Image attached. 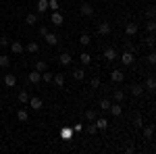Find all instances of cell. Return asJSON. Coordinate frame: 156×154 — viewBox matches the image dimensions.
I'll return each mask as SVG.
<instances>
[{"label": "cell", "mask_w": 156, "mask_h": 154, "mask_svg": "<svg viewBox=\"0 0 156 154\" xmlns=\"http://www.w3.org/2000/svg\"><path fill=\"white\" fill-rule=\"evenodd\" d=\"M121 63H123V65H127V67L135 63V56H133V52H131V50H125V52L121 54Z\"/></svg>", "instance_id": "6da1fadb"}, {"label": "cell", "mask_w": 156, "mask_h": 154, "mask_svg": "<svg viewBox=\"0 0 156 154\" xmlns=\"http://www.w3.org/2000/svg\"><path fill=\"white\" fill-rule=\"evenodd\" d=\"M110 31H112V25L108 23V21H102V23L98 25V34L100 36H108Z\"/></svg>", "instance_id": "7a4b0ae2"}, {"label": "cell", "mask_w": 156, "mask_h": 154, "mask_svg": "<svg viewBox=\"0 0 156 154\" xmlns=\"http://www.w3.org/2000/svg\"><path fill=\"white\" fill-rule=\"evenodd\" d=\"M27 102H29V106L34 108V110H40V108L44 106V102H42V98H29V100H27Z\"/></svg>", "instance_id": "3957f363"}, {"label": "cell", "mask_w": 156, "mask_h": 154, "mask_svg": "<svg viewBox=\"0 0 156 154\" xmlns=\"http://www.w3.org/2000/svg\"><path fill=\"white\" fill-rule=\"evenodd\" d=\"M11 52H12V54H21V52H25L23 44H21V42H17V40L11 42Z\"/></svg>", "instance_id": "277c9868"}, {"label": "cell", "mask_w": 156, "mask_h": 154, "mask_svg": "<svg viewBox=\"0 0 156 154\" xmlns=\"http://www.w3.org/2000/svg\"><path fill=\"white\" fill-rule=\"evenodd\" d=\"M81 15H85V17H92V15H94V6H92L90 2H83V4H81Z\"/></svg>", "instance_id": "5b68a950"}, {"label": "cell", "mask_w": 156, "mask_h": 154, "mask_svg": "<svg viewBox=\"0 0 156 154\" xmlns=\"http://www.w3.org/2000/svg\"><path fill=\"white\" fill-rule=\"evenodd\" d=\"M125 34H127L129 38H133L135 34H137V23H127L125 25Z\"/></svg>", "instance_id": "8992f818"}, {"label": "cell", "mask_w": 156, "mask_h": 154, "mask_svg": "<svg viewBox=\"0 0 156 154\" xmlns=\"http://www.w3.org/2000/svg\"><path fill=\"white\" fill-rule=\"evenodd\" d=\"M110 79H112L115 83H121L123 79H125V75H123V71H119V69H115V71L110 73Z\"/></svg>", "instance_id": "52a82bcc"}, {"label": "cell", "mask_w": 156, "mask_h": 154, "mask_svg": "<svg viewBox=\"0 0 156 154\" xmlns=\"http://www.w3.org/2000/svg\"><path fill=\"white\" fill-rule=\"evenodd\" d=\"M129 92H131L133 96H142L144 94V85H142V83H133L131 88H129Z\"/></svg>", "instance_id": "ba28073f"}, {"label": "cell", "mask_w": 156, "mask_h": 154, "mask_svg": "<svg viewBox=\"0 0 156 154\" xmlns=\"http://www.w3.org/2000/svg\"><path fill=\"white\" fill-rule=\"evenodd\" d=\"M27 79H29L31 83H40V81H42V73H40V71H31L29 75H27Z\"/></svg>", "instance_id": "9c48e42d"}, {"label": "cell", "mask_w": 156, "mask_h": 154, "mask_svg": "<svg viewBox=\"0 0 156 154\" xmlns=\"http://www.w3.org/2000/svg\"><path fill=\"white\" fill-rule=\"evenodd\" d=\"M104 56H106V60L112 63V60H117L119 54H117V50H115V48H108V50H104Z\"/></svg>", "instance_id": "30bf717a"}, {"label": "cell", "mask_w": 156, "mask_h": 154, "mask_svg": "<svg viewBox=\"0 0 156 154\" xmlns=\"http://www.w3.org/2000/svg\"><path fill=\"white\" fill-rule=\"evenodd\" d=\"M58 60H60V65H65V67H67V65H71L73 56H71V54H69V52H62V54H60V56H58Z\"/></svg>", "instance_id": "8fae6325"}, {"label": "cell", "mask_w": 156, "mask_h": 154, "mask_svg": "<svg viewBox=\"0 0 156 154\" xmlns=\"http://www.w3.org/2000/svg\"><path fill=\"white\" fill-rule=\"evenodd\" d=\"M108 110H110V115H112V117H121V115H123L121 104H110V108H108Z\"/></svg>", "instance_id": "7c38bea8"}, {"label": "cell", "mask_w": 156, "mask_h": 154, "mask_svg": "<svg viewBox=\"0 0 156 154\" xmlns=\"http://www.w3.org/2000/svg\"><path fill=\"white\" fill-rule=\"evenodd\" d=\"M4 83H6L9 88H15V83H17V77H15L12 73H6V75H4Z\"/></svg>", "instance_id": "4fadbf2b"}, {"label": "cell", "mask_w": 156, "mask_h": 154, "mask_svg": "<svg viewBox=\"0 0 156 154\" xmlns=\"http://www.w3.org/2000/svg\"><path fill=\"white\" fill-rule=\"evenodd\" d=\"M52 81L62 88V85H65V73H56V75H52Z\"/></svg>", "instance_id": "5bb4252c"}, {"label": "cell", "mask_w": 156, "mask_h": 154, "mask_svg": "<svg viewBox=\"0 0 156 154\" xmlns=\"http://www.w3.org/2000/svg\"><path fill=\"white\" fill-rule=\"evenodd\" d=\"M25 48V52H29V54H36L37 50H40V46H37L36 42H29V44H27V46H23Z\"/></svg>", "instance_id": "9a60e30c"}, {"label": "cell", "mask_w": 156, "mask_h": 154, "mask_svg": "<svg viewBox=\"0 0 156 154\" xmlns=\"http://www.w3.org/2000/svg\"><path fill=\"white\" fill-rule=\"evenodd\" d=\"M62 21H65V19H62V15H60L58 11L52 13V23H54V25H58V27H60V25H62Z\"/></svg>", "instance_id": "2e32d148"}, {"label": "cell", "mask_w": 156, "mask_h": 154, "mask_svg": "<svg viewBox=\"0 0 156 154\" xmlns=\"http://www.w3.org/2000/svg\"><path fill=\"white\" fill-rule=\"evenodd\" d=\"M46 9H48V0H37L36 11L37 13H46Z\"/></svg>", "instance_id": "e0dca14e"}, {"label": "cell", "mask_w": 156, "mask_h": 154, "mask_svg": "<svg viewBox=\"0 0 156 154\" xmlns=\"http://www.w3.org/2000/svg\"><path fill=\"white\" fill-rule=\"evenodd\" d=\"M25 23H27V25H36V23H37V15H36V13H27Z\"/></svg>", "instance_id": "ac0fdd59"}, {"label": "cell", "mask_w": 156, "mask_h": 154, "mask_svg": "<svg viewBox=\"0 0 156 154\" xmlns=\"http://www.w3.org/2000/svg\"><path fill=\"white\" fill-rule=\"evenodd\" d=\"M44 40L48 42L50 46H56V42H58V38L54 36V34H50V31H48V34H46V36H44Z\"/></svg>", "instance_id": "d6986e66"}, {"label": "cell", "mask_w": 156, "mask_h": 154, "mask_svg": "<svg viewBox=\"0 0 156 154\" xmlns=\"http://www.w3.org/2000/svg\"><path fill=\"white\" fill-rule=\"evenodd\" d=\"M85 119H87V121H96L98 113L94 110V108H87V110H85Z\"/></svg>", "instance_id": "ffe728a7"}, {"label": "cell", "mask_w": 156, "mask_h": 154, "mask_svg": "<svg viewBox=\"0 0 156 154\" xmlns=\"http://www.w3.org/2000/svg\"><path fill=\"white\" fill-rule=\"evenodd\" d=\"M60 138L69 142V140H71V138H73V129H69V127H65V129L60 131Z\"/></svg>", "instance_id": "44dd1931"}, {"label": "cell", "mask_w": 156, "mask_h": 154, "mask_svg": "<svg viewBox=\"0 0 156 154\" xmlns=\"http://www.w3.org/2000/svg\"><path fill=\"white\" fill-rule=\"evenodd\" d=\"M94 123H96L98 129H108V119H96Z\"/></svg>", "instance_id": "7402d4cb"}, {"label": "cell", "mask_w": 156, "mask_h": 154, "mask_svg": "<svg viewBox=\"0 0 156 154\" xmlns=\"http://www.w3.org/2000/svg\"><path fill=\"white\" fill-rule=\"evenodd\" d=\"M83 77H85V71H83V69H75V71H73V79H77V81H81Z\"/></svg>", "instance_id": "603a6c76"}, {"label": "cell", "mask_w": 156, "mask_h": 154, "mask_svg": "<svg viewBox=\"0 0 156 154\" xmlns=\"http://www.w3.org/2000/svg\"><path fill=\"white\" fill-rule=\"evenodd\" d=\"M17 119H19V123H27V110L21 108V110L17 113Z\"/></svg>", "instance_id": "cb8c5ba5"}, {"label": "cell", "mask_w": 156, "mask_h": 154, "mask_svg": "<svg viewBox=\"0 0 156 154\" xmlns=\"http://www.w3.org/2000/svg\"><path fill=\"white\" fill-rule=\"evenodd\" d=\"M46 69H48V63H46V60H37L36 63V71H46Z\"/></svg>", "instance_id": "d4e9b609"}, {"label": "cell", "mask_w": 156, "mask_h": 154, "mask_svg": "<svg viewBox=\"0 0 156 154\" xmlns=\"http://www.w3.org/2000/svg\"><path fill=\"white\" fill-rule=\"evenodd\" d=\"M144 138H146V140H152V138H154V127H152V125L144 129Z\"/></svg>", "instance_id": "484cf974"}, {"label": "cell", "mask_w": 156, "mask_h": 154, "mask_svg": "<svg viewBox=\"0 0 156 154\" xmlns=\"http://www.w3.org/2000/svg\"><path fill=\"white\" fill-rule=\"evenodd\" d=\"M133 125H135V127H144V119H142V115H140V113L133 117Z\"/></svg>", "instance_id": "4316f807"}, {"label": "cell", "mask_w": 156, "mask_h": 154, "mask_svg": "<svg viewBox=\"0 0 156 154\" xmlns=\"http://www.w3.org/2000/svg\"><path fill=\"white\" fill-rule=\"evenodd\" d=\"M79 60H81L83 65H90V63H92V56H90L87 52H81V54H79Z\"/></svg>", "instance_id": "83f0119b"}, {"label": "cell", "mask_w": 156, "mask_h": 154, "mask_svg": "<svg viewBox=\"0 0 156 154\" xmlns=\"http://www.w3.org/2000/svg\"><path fill=\"white\" fill-rule=\"evenodd\" d=\"M112 98H115L117 102H121V100L125 98V92H123V90H115V92H112Z\"/></svg>", "instance_id": "f1b7e54d"}, {"label": "cell", "mask_w": 156, "mask_h": 154, "mask_svg": "<svg viewBox=\"0 0 156 154\" xmlns=\"http://www.w3.org/2000/svg\"><path fill=\"white\" fill-rule=\"evenodd\" d=\"M146 90H156V79H154V77H148V81H146Z\"/></svg>", "instance_id": "f546056e"}, {"label": "cell", "mask_w": 156, "mask_h": 154, "mask_svg": "<svg viewBox=\"0 0 156 154\" xmlns=\"http://www.w3.org/2000/svg\"><path fill=\"white\" fill-rule=\"evenodd\" d=\"M110 104H112V102H110L108 98H102V100H100V108H102V110H108Z\"/></svg>", "instance_id": "4dcf8cb0"}, {"label": "cell", "mask_w": 156, "mask_h": 154, "mask_svg": "<svg viewBox=\"0 0 156 154\" xmlns=\"http://www.w3.org/2000/svg\"><path fill=\"white\" fill-rule=\"evenodd\" d=\"M9 65H11V56H4V54H2V56H0V67L4 69V67H9Z\"/></svg>", "instance_id": "1f68e13d"}, {"label": "cell", "mask_w": 156, "mask_h": 154, "mask_svg": "<svg viewBox=\"0 0 156 154\" xmlns=\"http://www.w3.org/2000/svg\"><path fill=\"white\" fill-rule=\"evenodd\" d=\"M79 42H81L83 46H87V44L92 42V38H90V34H81V38H79Z\"/></svg>", "instance_id": "d6a6232c"}, {"label": "cell", "mask_w": 156, "mask_h": 154, "mask_svg": "<svg viewBox=\"0 0 156 154\" xmlns=\"http://www.w3.org/2000/svg\"><path fill=\"white\" fill-rule=\"evenodd\" d=\"M27 100H29V96H27V92H25V90H21V92H19V102H21V104H25Z\"/></svg>", "instance_id": "836d02e7"}, {"label": "cell", "mask_w": 156, "mask_h": 154, "mask_svg": "<svg viewBox=\"0 0 156 154\" xmlns=\"http://www.w3.org/2000/svg\"><path fill=\"white\" fill-rule=\"evenodd\" d=\"M85 131H87V133H92V135H94V133H96V131H98L96 123H94V121H92V123H90V125H87V127H85Z\"/></svg>", "instance_id": "e575fe53"}, {"label": "cell", "mask_w": 156, "mask_h": 154, "mask_svg": "<svg viewBox=\"0 0 156 154\" xmlns=\"http://www.w3.org/2000/svg\"><path fill=\"white\" fill-rule=\"evenodd\" d=\"M42 79H44L46 83H50V81H52V73H48V71H42Z\"/></svg>", "instance_id": "d590c367"}, {"label": "cell", "mask_w": 156, "mask_h": 154, "mask_svg": "<svg viewBox=\"0 0 156 154\" xmlns=\"http://www.w3.org/2000/svg\"><path fill=\"white\" fill-rule=\"evenodd\" d=\"M90 85H92L94 90H98V88H100V77H92V81H90Z\"/></svg>", "instance_id": "8d00e7d4"}, {"label": "cell", "mask_w": 156, "mask_h": 154, "mask_svg": "<svg viewBox=\"0 0 156 154\" xmlns=\"http://www.w3.org/2000/svg\"><path fill=\"white\" fill-rule=\"evenodd\" d=\"M48 9H52V11H58L60 6H58V2H56V0H48Z\"/></svg>", "instance_id": "74e56055"}, {"label": "cell", "mask_w": 156, "mask_h": 154, "mask_svg": "<svg viewBox=\"0 0 156 154\" xmlns=\"http://www.w3.org/2000/svg\"><path fill=\"white\" fill-rule=\"evenodd\" d=\"M148 63H150V65H154V63H156V52H154V50L148 54Z\"/></svg>", "instance_id": "f35d334b"}, {"label": "cell", "mask_w": 156, "mask_h": 154, "mask_svg": "<svg viewBox=\"0 0 156 154\" xmlns=\"http://www.w3.org/2000/svg\"><path fill=\"white\" fill-rule=\"evenodd\" d=\"M146 44H148L150 48H154V44H156V42H154V36H148V38H146Z\"/></svg>", "instance_id": "ab89813d"}, {"label": "cell", "mask_w": 156, "mask_h": 154, "mask_svg": "<svg viewBox=\"0 0 156 154\" xmlns=\"http://www.w3.org/2000/svg\"><path fill=\"white\" fill-rule=\"evenodd\" d=\"M11 42H9V38L6 36H0V46H9Z\"/></svg>", "instance_id": "60d3db41"}, {"label": "cell", "mask_w": 156, "mask_h": 154, "mask_svg": "<svg viewBox=\"0 0 156 154\" xmlns=\"http://www.w3.org/2000/svg\"><path fill=\"white\" fill-rule=\"evenodd\" d=\"M146 27H148V31H150V34H152V31H154V29H156V25H154V21H150V23L146 25Z\"/></svg>", "instance_id": "b9f144b4"}, {"label": "cell", "mask_w": 156, "mask_h": 154, "mask_svg": "<svg viewBox=\"0 0 156 154\" xmlns=\"http://www.w3.org/2000/svg\"><path fill=\"white\" fill-rule=\"evenodd\" d=\"M46 34H48V27L42 25V27H40V36H46Z\"/></svg>", "instance_id": "7bdbcfd3"}]
</instances>
